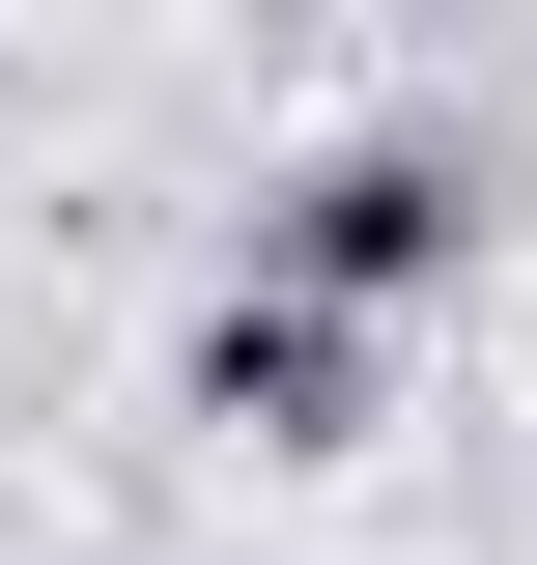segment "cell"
<instances>
[{"label":"cell","mask_w":537,"mask_h":565,"mask_svg":"<svg viewBox=\"0 0 537 565\" xmlns=\"http://www.w3.org/2000/svg\"><path fill=\"white\" fill-rule=\"evenodd\" d=\"M339 396H368V311H339V282H227V311H199V424L339 452Z\"/></svg>","instance_id":"7a4b0ae2"},{"label":"cell","mask_w":537,"mask_h":565,"mask_svg":"<svg viewBox=\"0 0 537 565\" xmlns=\"http://www.w3.org/2000/svg\"><path fill=\"white\" fill-rule=\"evenodd\" d=\"M453 255H481V170H424V141H339L283 199V282H339V311H424Z\"/></svg>","instance_id":"6da1fadb"}]
</instances>
